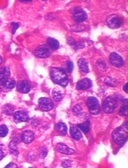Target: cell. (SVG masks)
<instances>
[{
  "label": "cell",
  "instance_id": "30",
  "mask_svg": "<svg viewBox=\"0 0 128 168\" xmlns=\"http://www.w3.org/2000/svg\"><path fill=\"white\" fill-rule=\"evenodd\" d=\"M97 65H98V67L101 70L105 71L107 69V65L103 61H101V60L98 61Z\"/></svg>",
  "mask_w": 128,
  "mask_h": 168
},
{
  "label": "cell",
  "instance_id": "23",
  "mask_svg": "<svg viewBox=\"0 0 128 168\" xmlns=\"http://www.w3.org/2000/svg\"><path fill=\"white\" fill-rule=\"evenodd\" d=\"M4 88H6L9 89L14 88L16 86V81L13 79L8 78L4 82Z\"/></svg>",
  "mask_w": 128,
  "mask_h": 168
},
{
  "label": "cell",
  "instance_id": "24",
  "mask_svg": "<svg viewBox=\"0 0 128 168\" xmlns=\"http://www.w3.org/2000/svg\"><path fill=\"white\" fill-rule=\"evenodd\" d=\"M52 95L53 99H55V101L56 102H60L62 101V95L59 91V90L57 89L56 88H55L54 89H53Z\"/></svg>",
  "mask_w": 128,
  "mask_h": 168
},
{
  "label": "cell",
  "instance_id": "7",
  "mask_svg": "<svg viewBox=\"0 0 128 168\" xmlns=\"http://www.w3.org/2000/svg\"><path fill=\"white\" fill-rule=\"evenodd\" d=\"M38 106L44 111H49L54 108L52 101L47 98H41L38 99Z\"/></svg>",
  "mask_w": 128,
  "mask_h": 168
},
{
  "label": "cell",
  "instance_id": "37",
  "mask_svg": "<svg viewBox=\"0 0 128 168\" xmlns=\"http://www.w3.org/2000/svg\"><path fill=\"white\" fill-rule=\"evenodd\" d=\"M3 82H0V92L2 91V90H3L4 88V84Z\"/></svg>",
  "mask_w": 128,
  "mask_h": 168
},
{
  "label": "cell",
  "instance_id": "13",
  "mask_svg": "<svg viewBox=\"0 0 128 168\" xmlns=\"http://www.w3.org/2000/svg\"><path fill=\"white\" fill-rule=\"evenodd\" d=\"M91 85V82L89 79L87 78L82 79L80 80L76 85L77 89L79 90H84L89 88Z\"/></svg>",
  "mask_w": 128,
  "mask_h": 168
},
{
  "label": "cell",
  "instance_id": "33",
  "mask_svg": "<svg viewBox=\"0 0 128 168\" xmlns=\"http://www.w3.org/2000/svg\"><path fill=\"white\" fill-rule=\"evenodd\" d=\"M67 71L69 73H71L73 70V64L71 62H68L67 63Z\"/></svg>",
  "mask_w": 128,
  "mask_h": 168
},
{
  "label": "cell",
  "instance_id": "27",
  "mask_svg": "<svg viewBox=\"0 0 128 168\" xmlns=\"http://www.w3.org/2000/svg\"><path fill=\"white\" fill-rule=\"evenodd\" d=\"M48 154V150L45 147H41L39 149V157L40 159H44L46 157Z\"/></svg>",
  "mask_w": 128,
  "mask_h": 168
},
{
  "label": "cell",
  "instance_id": "14",
  "mask_svg": "<svg viewBox=\"0 0 128 168\" xmlns=\"http://www.w3.org/2000/svg\"><path fill=\"white\" fill-rule=\"evenodd\" d=\"M10 75V71L7 67H2L0 69V82L4 83L7 79L9 78Z\"/></svg>",
  "mask_w": 128,
  "mask_h": 168
},
{
  "label": "cell",
  "instance_id": "16",
  "mask_svg": "<svg viewBox=\"0 0 128 168\" xmlns=\"http://www.w3.org/2000/svg\"><path fill=\"white\" fill-rule=\"evenodd\" d=\"M18 143V139L15 138V139H12L10 142L9 146H8L10 153L16 156H18L19 155V152H18V147H17Z\"/></svg>",
  "mask_w": 128,
  "mask_h": 168
},
{
  "label": "cell",
  "instance_id": "31",
  "mask_svg": "<svg viewBox=\"0 0 128 168\" xmlns=\"http://www.w3.org/2000/svg\"><path fill=\"white\" fill-rule=\"evenodd\" d=\"M73 111L74 113L75 114V115H79L81 113L80 112L82 111V108L80 107L79 105H76L73 108Z\"/></svg>",
  "mask_w": 128,
  "mask_h": 168
},
{
  "label": "cell",
  "instance_id": "25",
  "mask_svg": "<svg viewBox=\"0 0 128 168\" xmlns=\"http://www.w3.org/2000/svg\"><path fill=\"white\" fill-rule=\"evenodd\" d=\"M105 84L110 87L116 86L118 84V82L115 79H112L111 77H107L105 80Z\"/></svg>",
  "mask_w": 128,
  "mask_h": 168
},
{
  "label": "cell",
  "instance_id": "40",
  "mask_svg": "<svg viewBox=\"0 0 128 168\" xmlns=\"http://www.w3.org/2000/svg\"><path fill=\"white\" fill-rule=\"evenodd\" d=\"M20 2H22V3H27V2H31V1H20Z\"/></svg>",
  "mask_w": 128,
  "mask_h": 168
},
{
  "label": "cell",
  "instance_id": "32",
  "mask_svg": "<svg viewBox=\"0 0 128 168\" xmlns=\"http://www.w3.org/2000/svg\"><path fill=\"white\" fill-rule=\"evenodd\" d=\"M62 165L64 168H69L72 166V162L70 160H64L62 163Z\"/></svg>",
  "mask_w": 128,
  "mask_h": 168
},
{
  "label": "cell",
  "instance_id": "22",
  "mask_svg": "<svg viewBox=\"0 0 128 168\" xmlns=\"http://www.w3.org/2000/svg\"><path fill=\"white\" fill-rule=\"evenodd\" d=\"M77 127H79L82 131L84 133H87L90 131V122L87 121L84 123H80L77 125Z\"/></svg>",
  "mask_w": 128,
  "mask_h": 168
},
{
  "label": "cell",
  "instance_id": "18",
  "mask_svg": "<svg viewBox=\"0 0 128 168\" xmlns=\"http://www.w3.org/2000/svg\"><path fill=\"white\" fill-rule=\"evenodd\" d=\"M78 66H79L80 70L85 73H88L89 72V65L86 59H79L78 62Z\"/></svg>",
  "mask_w": 128,
  "mask_h": 168
},
{
  "label": "cell",
  "instance_id": "10",
  "mask_svg": "<svg viewBox=\"0 0 128 168\" xmlns=\"http://www.w3.org/2000/svg\"><path fill=\"white\" fill-rule=\"evenodd\" d=\"M16 88L21 93H28L30 91V84L27 80H21L17 84Z\"/></svg>",
  "mask_w": 128,
  "mask_h": 168
},
{
  "label": "cell",
  "instance_id": "1",
  "mask_svg": "<svg viewBox=\"0 0 128 168\" xmlns=\"http://www.w3.org/2000/svg\"><path fill=\"white\" fill-rule=\"evenodd\" d=\"M51 80L55 84L61 86H67L69 82L67 75L64 69L59 68H52L50 70Z\"/></svg>",
  "mask_w": 128,
  "mask_h": 168
},
{
  "label": "cell",
  "instance_id": "39",
  "mask_svg": "<svg viewBox=\"0 0 128 168\" xmlns=\"http://www.w3.org/2000/svg\"><path fill=\"white\" fill-rule=\"evenodd\" d=\"M37 120H34V121H32V126H37L38 125V123H37Z\"/></svg>",
  "mask_w": 128,
  "mask_h": 168
},
{
  "label": "cell",
  "instance_id": "6",
  "mask_svg": "<svg viewBox=\"0 0 128 168\" xmlns=\"http://www.w3.org/2000/svg\"><path fill=\"white\" fill-rule=\"evenodd\" d=\"M34 54L37 58L45 59L50 56L51 50L47 45H41L35 49Z\"/></svg>",
  "mask_w": 128,
  "mask_h": 168
},
{
  "label": "cell",
  "instance_id": "20",
  "mask_svg": "<svg viewBox=\"0 0 128 168\" xmlns=\"http://www.w3.org/2000/svg\"><path fill=\"white\" fill-rule=\"evenodd\" d=\"M55 129L61 134L65 135L67 133V127L64 123H59L55 125Z\"/></svg>",
  "mask_w": 128,
  "mask_h": 168
},
{
  "label": "cell",
  "instance_id": "41",
  "mask_svg": "<svg viewBox=\"0 0 128 168\" xmlns=\"http://www.w3.org/2000/svg\"><path fill=\"white\" fill-rule=\"evenodd\" d=\"M2 58L1 56H0V65L2 64Z\"/></svg>",
  "mask_w": 128,
  "mask_h": 168
},
{
  "label": "cell",
  "instance_id": "11",
  "mask_svg": "<svg viewBox=\"0 0 128 168\" xmlns=\"http://www.w3.org/2000/svg\"><path fill=\"white\" fill-rule=\"evenodd\" d=\"M56 150L58 152L66 155H71L75 152L73 149H71L64 144H58L56 146Z\"/></svg>",
  "mask_w": 128,
  "mask_h": 168
},
{
  "label": "cell",
  "instance_id": "9",
  "mask_svg": "<svg viewBox=\"0 0 128 168\" xmlns=\"http://www.w3.org/2000/svg\"><path fill=\"white\" fill-rule=\"evenodd\" d=\"M13 119L16 123H19L21 122H27L29 121L30 118L27 113L22 111H18L13 114Z\"/></svg>",
  "mask_w": 128,
  "mask_h": 168
},
{
  "label": "cell",
  "instance_id": "4",
  "mask_svg": "<svg viewBox=\"0 0 128 168\" xmlns=\"http://www.w3.org/2000/svg\"><path fill=\"white\" fill-rule=\"evenodd\" d=\"M87 104L91 113L96 115L100 113L101 108L96 98L93 96L89 97L87 99Z\"/></svg>",
  "mask_w": 128,
  "mask_h": 168
},
{
  "label": "cell",
  "instance_id": "2",
  "mask_svg": "<svg viewBox=\"0 0 128 168\" xmlns=\"http://www.w3.org/2000/svg\"><path fill=\"white\" fill-rule=\"evenodd\" d=\"M112 136L114 141L116 144L122 145L125 142L128 137V132L123 127H119L114 130Z\"/></svg>",
  "mask_w": 128,
  "mask_h": 168
},
{
  "label": "cell",
  "instance_id": "21",
  "mask_svg": "<svg viewBox=\"0 0 128 168\" xmlns=\"http://www.w3.org/2000/svg\"><path fill=\"white\" fill-rule=\"evenodd\" d=\"M2 111L6 115L10 116L13 113L14 109L10 105L6 104L3 106Z\"/></svg>",
  "mask_w": 128,
  "mask_h": 168
},
{
  "label": "cell",
  "instance_id": "38",
  "mask_svg": "<svg viewBox=\"0 0 128 168\" xmlns=\"http://www.w3.org/2000/svg\"><path fill=\"white\" fill-rule=\"evenodd\" d=\"M4 157V153L3 152V151L0 149V161L2 160V159H3Z\"/></svg>",
  "mask_w": 128,
  "mask_h": 168
},
{
  "label": "cell",
  "instance_id": "12",
  "mask_svg": "<svg viewBox=\"0 0 128 168\" xmlns=\"http://www.w3.org/2000/svg\"><path fill=\"white\" fill-rule=\"evenodd\" d=\"M34 134L30 130H26L23 132L21 135V139L25 144H29L34 141Z\"/></svg>",
  "mask_w": 128,
  "mask_h": 168
},
{
  "label": "cell",
  "instance_id": "8",
  "mask_svg": "<svg viewBox=\"0 0 128 168\" xmlns=\"http://www.w3.org/2000/svg\"><path fill=\"white\" fill-rule=\"evenodd\" d=\"M111 64L115 67L121 68L124 65V61L123 58L115 52L111 53L109 56Z\"/></svg>",
  "mask_w": 128,
  "mask_h": 168
},
{
  "label": "cell",
  "instance_id": "29",
  "mask_svg": "<svg viewBox=\"0 0 128 168\" xmlns=\"http://www.w3.org/2000/svg\"><path fill=\"white\" fill-rule=\"evenodd\" d=\"M85 26L84 25H82V24H76L75 25H73L71 27V29L72 30H73L74 31H76V32H78V31H82V30H83L84 29H85Z\"/></svg>",
  "mask_w": 128,
  "mask_h": 168
},
{
  "label": "cell",
  "instance_id": "17",
  "mask_svg": "<svg viewBox=\"0 0 128 168\" xmlns=\"http://www.w3.org/2000/svg\"><path fill=\"white\" fill-rule=\"evenodd\" d=\"M70 133L72 138L75 139L76 141H78L81 139L82 138V133L79 129L76 127H71L70 129Z\"/></svg>",
  "mask_w": 128,
  "mask_h": 168
},
{
  "label": "cell",
  "instance_id": "15",
  "mask_svg": "<svg viewBox=\"0 0 128 168\" xmlns=\"http://www.w3.org/2000/svg\"><path fill=\"white\" fill-rule=\"evenodd\" d=\"M87 18H88V16H87L86 13L84 11H79L78 12H76L72 16L73 19L77 22H83V21L86 20Z\"/></svg>",
  "mask_w": 128,
  "mask_h": 168
},
{
  "label": "cell",
  "instance_id": "19",
  "mask_svg": "<svg viewBox=\"0 0 128 168\" xmlns=\"http://www.w3.org/2000/svg\"><path fill=\"white\" fill-rule=\"evenodd\" d=\"M47 43L49 47L53 50H57L58 48H59V42L55 38H48L47 40Z\"/></svg>",
  "mask_w": 128,
  "mask_h": 168
},
{
  "label": "cell",
  "instance_id": "34",
  "mask_svg": "<svg viewBox=\"0 0 128 168\" xmlns=\"http://www.w3.org/2000/svg\"><path fill=\"white\" fill-rule=\"evenodd\" d=\"M11 26H12L13 29L12 30V34H14L15 32L16 31V30L18 29V28L19 27V24L18 23H12L11 24Z\"/></svg>",
  "mask_w": 128,
  "mask_h": 168
},
{
  "label": "cell",
  "instance_id": "36",
  "mask_svg": "<svg viewBox=\"0 0 128 168\" xmlns=\"http://www.w3.org/2000/svg\"><path fill=\"white\" fill-rule=\"evenodd\" d=\"M128 83H127L126 84H125V86H124V87H123V91L126 92V93H128Z\"/></svg>",
  "mask_w": 128,
  "mask_h": 168
},
{
  "label": "cell",
  "instance_id": "5",
  "mask_svg": "<svg viewBox=\"0 0 128 168\" xmlns=\"http://www.w3.org/2000/svg\"><path fill=\"white\" fill-rule=\"evenodd\" d=\"M106 24L110 28L117 29L120 27L122 24V21L117 15L112 14L108 16L106 19Z\"/></svg>",
  "mask_w": 128,
  "mask_h": 168
},
{
  "label": "cell",
  "instance_id": "26",
  "mask_svg": "<svg viewBox=\"0 0 128 168\" xmlns=\"http://www.w3.org/2000/svg\"><path fill=\"white\" fill-rule=\"evenodd\" d=\"M8 133V129L5 125H0V137L4 138Z\"/></svg>",
  "mask_w": 128,
  "mask_h": 168
},
{
  "label": "cell",
  "instance_id": "28",
  "mask_svg": "<svg viewBox=\"0 0 128 168\" xmlns=\"http://www.w3.org/2000/svg\"><path fill=\"white\" fill-rule=\"evenodd\" d=\"M128 112V104L123 105V107L120 108V110L119 111V115H122V116H127Z\"/></svg>",
  "mask_w": 128,
  "mask_h": 168
},
{
  "label": "cell",
  "instance_id": "35",
  "mask_svg": "<svg viewBox=\"0 0 128 168\" xmlns=\"http://www.w3.org/2000/svg\"><path fill=\"white\" fill-rule=\"evenodd\" d=\"M6 168H18L17 165L15 163H10L9 165H7L6 167Z\"/></svg>",
  "mask_w": 128,
  "mask_h": 168
},
{
  "label": "cell",
  "instance_id": "3",
  "mask_svg": "<svg viewBox=\"0 0 128 168\" xmlns=\"http://www.w3.org/2000/svg\"><path fill=\"white\" fill-rule=\"evenodd\" d=\"M117 107V101L113 96H108L102 103L103 110L106 113H111Z\"/></svg>",
  "mask_w": 128,
  "mask_h": 168
}]
</instances>
